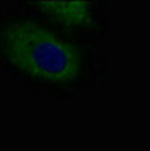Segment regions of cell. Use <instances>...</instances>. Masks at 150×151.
<instances>
[{
    "label": "cell",
    "instance_id": "6da1fadb",
    "mask_svg": "<svg viewBox=\"0 0 150 151\" xmlns=\"http://www.w3.org/2000/svg\"><path fill=\"white\" fill-rule=\"evenodd\" d=\"M5 48L17 68L44 82H68L79 71V56L73 45L32 21H18L8 27Z\"/></svg>",
    "mask_w": 150,
    "mask_h": 151
},
{
    "label": "cell",
    "instance_id": "7a4b0ae2",
    "mask_svg": "<svg viewBox=\"0 0 150 151\" xmlns=\"http://www.w3.org/2000/svg\"><path fill=\"white\" fill-rule=\"evenodd\" d=\"M38 5L44 8L47 14L68 24H79L88 18V9L83 2H46Z\"/></svg>",
    "mask_w": 150,
    "mask_h": 151
}]
</instances>
